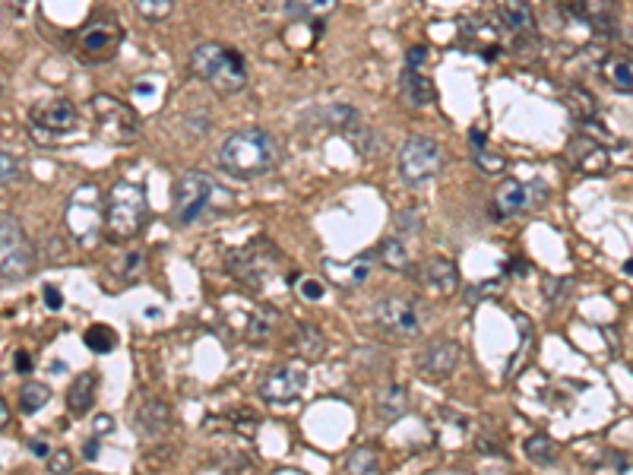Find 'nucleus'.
I'll list each match as a JSON object with an SVG mask.
<instances>
[{"label": "nucleus", "mask_w": 633, "mask_h": 475, "mask_svg": "<svg viewBox=\"0 0 633 475\" xmlns=\"http://www.w3.org/2000/svg\"><path fill=\"white\" fill-rule=\"evenodd\" d=\"M89 108H92L95 127H99V133L111 143H130L140 133L137 111H133L127 102L114 99V95H108V92H95Z\"/></svg>", "instance_id": "nucleus-8"}, {"label": "nucleus", "mask_w": 633, "mask_h": 475, "mask_svg": "<svg viewBox=\"0 0 633 475\" xmlns=\"http://www.w3.org/2000/svg\"><path fill=\"white\" fill-rule=\"evenodd\" d=\"M80 51L86 57H111L114 51H118V42H121V26L111 23V19H95V23H89L83 32H80Z\"/></svg>", "instance_id": "nucleus-14"}, {"label": "nucleus", "mask_w": 633, "mask_h": 475, "mask_svg": "<svg viewBox=\"0 0 633 475\" xmlns=\"http://www.w3.org/2000/svg\"><path fill=\"white\" fill-rule=\"evenodd\" d=\"M456 365H459V342H453V339L431 342L418 358V371L428 380H447L456 371Z\"/></svg>", "instance_id": "nucleus-13"}, {"label": "nucleus", "mask_w": 633, "mask_h": 475, "mask_svg": "<svg viewBox=\"0 0 633 475\" xmlns=\"http://www.w3.org/2000/svg\"><path fill=\"white\" fill-rule=\"evenodd\" d=\"M190 70L222 95H235L247 83L244 57L232 48L219 45V42H203L190 51Z\"/></svg>", "instance_id": "nucleus-2"}, {"label": "nucleus", "mask_w": 633, "mask_h": 475, "mask_svg": "<svg viewBox=\"0 0 633 475\" xmlns=\"http://www.w3.org/2000/svg\"><path fill=\"white\" fill-rule=\"evenodd\" d=\"M73 469V453L70 450H51L48 453V472H70Z\"/></svg>", "instance_id": "nucleus-35"}, {"label": "nucleus", "mask_w": 633, "mask_h": 475, "mask_svg": "<svg viewBox=\"0 0 633 475\" xmlns=\"http://www.w3.org/2000/svg\"><path fill=\"white\" fill-rule=\"evenodd\" d=\"M0 99H4V86H0Z\"/></svg>", "instance_id": "nucleus-47"}, {"label": "nucleus", "mask_w": 633, "mask_h": 475, "mask_svg": "<svg viewBox=\"0 0 633 475\" xmlns=\"http://www.w3.org/2000/svg\"><path fill=\"white\" fill-rule=\"evenodd\" d=\"M83 456H86V460H99V444L89 441V444H86V450H83Z\"/></svg>", "instance_id": "nucleus-44"}, {"label": "nucleus", "mask_w": 633, "mask_h": 475, "mask_svg": "<svg viewBox=\"0 0 633 475\" xmlns=\"http://www.w3.org/2000/svg\"><path fill=\"white\" fill-rule=\"evenodd\" d=\"M374 320L387 336L409 339V336L421 333V308L412 298H402V295L380 298L377 308H374Z\"/></svg>", "instance_id": "nucleus-10"}, {"label": "nucleus", "mask_w": 633, "mask_h": 475, "mask_svg": "<svg viewBox=\"0 0 633 475\" xmlns=\"http://www.w3.org/2000/svg\"><path fill=\"white\" fill-rule=\"evenodd\" d=\"M282 254L273 247V241H254L251 247H244V251H235L228 257V270H232L244 285H263L266 279L273 276V263H279Z\"/></svg>", "instance_id": "nucleus-9"}, {"label": "nucleus", "mask_w": 633, "mask_h": 475, "mask_svg": "<svg viewBox=\"0 0 633 475\" xmlns=\"http://www.w3.org/2000/svg\"><path fill=\"white\" fill-rule=\"evenodd\" d=\"M48 399H51L48 384H38V380H29V384L19 387V409H23L26 415L38 412V409H45V406H48Z\"/></svg>", "instance_id": "nucleus-25"}, {"label": "nucleus", "mask_w": 633, "mask_h": 475, "mask_svg": "<svg viewBox=\"0 0 633 475\" xmlns=\"http://www.w3.org/2000/svg\"><path fill=\"white\" fill-rule=\"evenodd\" d=\"M298 352L311 361L326 355V336L314 327V323H301L298 327Z\"/></svg>", "instance_id": "nucleus-24"}, {"label": "nucleus", "mask_w": 633, "mask_h": 475, "mask_svg": "<svg viewBox=\"0 0 633 475\" xmlns=\"http://www.w3.org/2000/svg\"><path fill=\"white\" fill-rule=\"evenodd\" d=\"M16 368H19V374H29L32 371V358L26 352H16Z\"/></svg>", "instance_id": "nucleus-39"}, {"label": "nucleus", "mask_w": 633, "mask_h": 475, "mask_svg": "<svg viewBox=\"0 0 633 475\" xmlns=\"http://www.w3.org/2000/svg\"><path fill=\"white\" fill-rule=\"evenodd\" d=\"M624 273H627V276H633V260H627V263H624Z\"/></svg>", "instance_id": "nucleus-46"}, {"label": "nucleus", "mask_w": 633, "mask_h": 475, "mask_svg": "<svg viewBox=\"0 0 633 475\" xmlns=\"http://www.w3.org/2000/svg\"><path fill=\"white\" fill-rule=\"evenodd\" d=\"M130 7L140 13L146 23H165L175 13V0H130Z\"/></svg>", "instance_id": "nucleus-27"}, {"label": "nucleus", "mask_w": 633, "mask_h": 475, "mask_svg": "<svg viewBox=\"0 0 633 475\" xmlns=\"http://www.w3.org/2000/svg\"><path fill=\"white\" fill-rule=\"evenodd\" d=\"M35 266V247L16 216H0V279L23 282Z\"/></svg>", "instance_id": "nucleus-6"}, {"label": "nucleus", "mask_w": 633, "mask_h": 475, "mask_svg": "<svg viewBox=\"0 0 633 475\" xmlns=\"http://www.w3.org/2000/svg\"><path fill=\"white\" fill-rule=\"evenodd\" d=\"M396 225H399V232H421V216L409 209V213H402L396 219Z\"/></svg>", "instance_id": "nucleus-36"}, {"label": "nucleus", "mask_w": 633, "mask_h": 475, "mask_svg": "<svg viewBox=\"0 0 633 475\" xmlns=\"http://www.w3.org/2000/svg\"><path fill=\"white\" fill-rule=\"evenodd\" d=\"M64 225L76 244L92 247L105 228V200L95 184H80L64 206Z\"/></svg>", "instance_id": "nucleus-4"}, {"label": "nucleus", "mask_w": 633, "mask_h": 475, "mask_svg": "<svg viewBox=\"0 0 633 475\" xmlns=\"http://www.w3.org/2000/svg\"><path fill=\"white\" fill-rule=\"evenodd\" d=\"M83 342L95 355H108V352H114V346H118V333L105 327V323H92V327L83 333Z\"/></svg>", "instance_id": "nucleus-26"}, {"label": "nucleus", "mask_w": 633, "mask_h": 475, "mask_svg": "<svg viewBox=\"0 0 633 475\" xmlns=\"http://www.w3.org/2000/svg\"><path fill=\"white\" fill-rule=\"evenodd\" d=\"M149 216L146 190L133 181H118L105 197V232L114 241H130L140 235Z\"/></svg>", "instance_id": "nucleus-3"}, {"label": "nucleus", "mask_w": 633, "mask_h": 475, "mask_svg": "<svg viewBox=\"0 0 633 475\" xmlns=\"http://www.w3.org/2000/svg\"><path fill=\"white\" fill-rule=\"evenodd\" d=\"M380 260L387 263L390 270H406V266H409V251H406V244H402L399 238L383 241V247H380Z\"/></svg>", "instance_id": "nucleus-30"}, {"label": "nucleus", "mask_w": 633, "mask_h": 475, "mask_svg": "<svg viewBox=\"0 0 633 475\" xmlns=\"http://www.w3.org/2000/svg\"><path fill=\"white\" fill-rule=\"evenodd\" d=\"M45 304H48V308H51V311H57V308H61V304H64L61 292H57V289H54V285H48V289H45Z\"/></svg>", "instance_id": "nucleus-38"}, {"label": "nucleus", "mask_w": 633, "mask_h": 475, "mask_svg": "<svg viewBox=\"0 0 633 475\" xmlns=\"http://www.w3.org/2000/svg\"><path fill=\"white\" fill-rule=\"evenodd\" d=\"M279 165V143L273 133L260 127H244L228 133L225 143L219 146V168L225 175L251 181L263 178Z\"/></svg>", "instance_id": "nucleus-1"}, {"label": "nucleus", "mask_w": 633, "mask_h": 475, "mask_svg": "<svg viewBox=\"0 0 633 475\" xmlns=\"http://www.w3.org/2000/svg\"><path fill=\"white\" fill-rule=\"evenodd\" d=\"M345 472H352V475H374V472H380V456L371 447H358V450H352L349 460H345Z\"/></svg>", "instance_id": "nucleus-29"}, {"label": "nucleus", "mask_w": 633, "mask_h": 475, "mask_svg": "<svg viewBox=\"0 0 633 475\" xmlns=\"http://www.w3.org/2000/svg\"><path fill=\"white\" fill-rule=\"evenodd\" d=\"M526 456L532 463H539V466L554 463V460H558V444H554L551 437H545V434H532L526 441Z\"/></svg>", "instance_id": "nucleus-28"}, {"label": "nucleus", "mask_w": 633, "mask_h": 475, "mask_svg": "<svg viewBox=\"0 0 633 475\" xmlns=\"http://www.w3.org/2000/svg\"><path fill=\"white\" fill-rule=\"evenodd\" d=\"M605 73H608V80L615 83L621 92H633V64L630 61H611L605 67Z\"/></svg>", "instance_id": "nucleus-31"}, {"label": "nucleus", "mask_w": 633, "mask_h": 475, "mask_svg": "<svg viewBox=\"0 0 633 475\" xmlns=\"http://www.w3.org/2000/svg\"><path fill=\"white\" fill-rule=\"evenodd\" d=\"M377 409H380V418H383V422H396V418H402V415H406V409H409V396H406V387L393 384V387H387V390H383V396H380Z\"/></svg>", "instance_id": "nucleus-22"}, {"label": "nucleus", "mask_w": 633, "mask_h": 475, "mask_svg": "<svg viewBox=\"0 0 633 475\" xmlns=\"http://www.w3.org/2000/svg\"><path fill=\"white\" fill-rule=\"evenodd\" d=\"M95 387H99V374L86 371V374L76 377L70 384V390H67V409L73 415H86L89 406L95 403Z\"/></svg>", "instance_id": "nucleus-20"}, {"label": "nucleus", "mask_w": 633, "mask_h": 475, "mask_svg": "<svg viewBox=\"0 0 633 475\" xmlns=\"http://www.w3.org/2000/svg\"><path fill=\"white\" fill-rule=\"evenodd\" d=\"M32 124L38 130L51 133V137H61V133L76 130V124H80V111H76V105L67 99H48L32 108Z\"/></svg>", "instance_id": "nucleus-12"}, {"label": "nucleus", "mask_w": 633, "mask_h": 475, "mask_svg": "<svg viewBox=\"0 0 633 475\" xmlns=\"http://www.w3.org/2000/svg\"><path fill=\"white\" fill-rule=\"evenodd\" d=\"M29 450H32L35 456H45V460H48V453H51L45 441H32V444H29Z\"/></svg>", "instance_id": "nucleus-43"}, {"label": "nucleus", "mask_w": 633, "mask_h": 475, "mask_svg": "<svg viewBox=\"0 0 633 475\" xmlns=\"http://www.w3.org/2000/svg\"><path fill=\"white\" fill-rule=\"evenodd\" d=\"M171 203H175V216L181 225H190L197 222L203 213H209V209L216 206L219 197H225L228 190L219 187L209 175H203V171H187V175H181L175 181V190H171Z\"/></svg>", "instance_id": "nucleus-5"}, {"label": "nucleus", "mask_w": 633, "mask_h": 475, "mask_svg": "<svg viewBox=\"0 0 633 475\" xmlns=\"http://www.w3.org/2000/svg\"><path fill=\"white\" fill-rule=\"evenodd\" d=\"M447 162V152L434 137H409L399 149V178L406 184H425L434 175H440V168Z\"/></svg>", "instance_id": "nucleus-7"}, {"label": "nucleus", "mask_w": 633, "mask_h": 475, "mask_svg": "<svg viewBox=\"0 0 633 475\" xmlns=\"http://www.w3.org/2000/svg\"><path fill=\"white\" fill-rule=\"evenodd\" d=\"M475 162H478V168L485 171V175H501V171L507 168V159L497 156V152H488V149H478Z\"/></svg>", "instance_id": "nucleus-33"}, {"label": "nucleus", "mask_w": 633, "mask_h": 475, "mask_svg": "<svg viewBox=\"0 0 633 475\" xmlns=\"http://www.w3.org/2000/svg\"><path fill=\"white\" fill-rule=\"evenodd\" d=\"M425 61H428V48H412V51H409V64H406V67L421 70V67H425Z\"/></svg>", "instance_id": "nucleus-37"}, {"label": "nucleus", "mask_w": 633, "mask_h": 475, "mask_svg": "<svg viewBox=\"0 0 633 475\" xmlns=\"http://www.w3.org/2000/svg\"><path fill=\"white\" fill-rule=\"evenodd\" d=\"M304 384H308V377H304L301 368L282 365V368H273L270 374L263 377L260 396H263V403H270V406H292V403H298V399H301Z\"/></svg>", "instance_id": "nucleus-11"}, {"label": "nucleus", "mask_w": 633, "mask_h": 475, "mask_svg": "<svg viewBox=\"0 0 633 475\" xmlns=\"http://www.w3.org/2000/svg\"><path fill=\"white\" fill-rule=\"evenodd\" d=\"M168 425H171V406L165 399L149 396L137 409V431H143L146 437H159L162 431H168Z\"/></svg>", "instance_id": "nucleus-18"}, {"label": "nucleus", "mask_w": 633, "mask_h": 475, "mask_svg": "<svg viewBox=\"0 0 633 475\" xmlns=\"http://www.w3.org/2000/svg\"><path fill=\"white\" fill-rule=\"evenodd\" d=\"M472 149H475V152H478V149H488V146H485V130H482V127H475V130H472Z\"/></svg>", "instance_id": "nucleus-40"}, {"label": "nucleus", "mask_w": 633, "mask_h": 475, "mask_svg": "<svg viewBox=\"0 0 633 475\" xmlns=\"http://www.w3.org/2000/svg\"><path fill=\"white\" fill-rule=\"evenodd\" d=\"M95 431H99V434L111 431V415H99V418H95Z\"/></svg>", "instance_id": "nucleus-42"}, {"label": "nucleus", "mask_w": 633, "mask_h": 475, "mask_svg": "<svg viewBox=\"0 0 633 475\" xmlns=\"http://www.w3.org/2000/svg\"><path fill=\"white\" fill-rule=\"evenodd\" d=\"M289 282L298 285V295H304L308 301H320L323 298V282L317 276H301V273H292Z\"/></svg>", "instance_id": "nucleus-32"}, {"label": "nucleus", "mask_w": 633, "mask_h": 475, "mask_svg": "<svg viewBox=\"0 0 633 475\" xmlns=\"http://www.w3.org/2000/svg\"><path fill=\"white\" fill-rule=\"evenodd\" d=\"M406 92L412 105H431L434 102V83L421 70L406 67Z\"/></svg>", "instance_id": "nucleus-23"}, {"label": "nucleus", "mask_w": 633, "mask_h": 475, "mask_svg": "<svg viewBox=\"0 0 633 475\" xmlns=\"http://www.w3.org/2000/svg\"><path fill=\"white\" fill-rule=\"evenodd\" d=\"M421 282H425L434 295H453V292H456V285H459V273H456L453 260H447V257H431V260L425 263V270H421Z\"/></svg>", "instance_id": "nucleus-17"}, {"label": "nucleus", "mask_w": 633, "mask_h": 475, "mask_svg": "<svg viewBox=\"0 0 633 475\" xmlns=\"http://www.w3.org/2000/svg\"><path fill=\"white\" fill-rule=\"evenodd\" d=\"M19 175H23V165H19V159L0 149V184H13V181H19Z\"/></svg>", "instance_id": "nucleus-34"}, {"label": "nucleus", "mask_w": 633, "mask_h": 475, "mask_svg": "<svg viewBox=\"0 0 633 475\" xmlns=\"http://www.w3.org/2000/svg\"><path fill=\"white\" fill-rule=\"evenodd\" d=\"M7 422H10V406H7V399L0 396V428H7Z\"/></svg>", "instance_id": "nucleus-41"}, {"label": "nucleus", "mask_w": 633, "mask_h": 475, "mask_svg": "<svg viewBox=\"0 0 633 475\" xmlns=\"http://www.w3.org/2000/svg\"><path fill=\"white\" fill-rule=\"evenodd\" d=\"M326 273H330L339 285H358L371 276V260L368 257H358L352 263H336V260H326Z\"/></svg>", "instance_id": "nucleus-21"}, {"label": "nucleus", "mask_w": 633, "mask_h": 475, "mask_svg": "<svg viewBox=\"0 0 633 475\" xmlns=\"http://www.w3.org/2000/svg\"><path fill=\"white\" fill-rule=\"evenodd\" d=\"M494 10L501 16V23L513 32H529L535 26V13L529 0H494Z\"/></svg>", "instance_id": "nucleus-19"}, {"label": "nucleus", "mask_w": 633, "mask_h": 475, "mask_svg": "<svg viewBox=\"0 0 633 475\" xmlns=\"http://www.w3.org/2000/svg\"><path fill=\"white\" fill-rule=\"evenodd\" d=\"M10 7H13V10L19 13V10H23V7H26V0H10Z\"/></svg>", "instance_id": "nucleus-45"}, {"label": "nucleus", "mask_w": 633, "mask_h": 475, "mask_svg": "<svg viewBox=\"0 0 633 475\" xmlns=\"http://www.w3.org/2000/svg\"><path fill=\"white\" fill-rule=\"evenodd\" d=\"M532 203V194H529V184L523 181H516V178H507L501 181V187L494 190V200H491V213L494 219H513V216H520L523 209H529Z\"/></svg>", "instance_id": "nucleus-15"}, {"label": "nucleus", "mask_w": 633, "mask_h": 475, "mask_svg": "<svg viewBox=\"0 0 633 475\" xmlns=\"http://www.w3.org/2000/svg\"><path fill=\"white\" fill-rule=\"evenodd\" d=\"M570 159L577 162L580 171H586V175H605L611 159H608V149L596 140L589 137H577L570 143Z\"/></svg>", "instance_id": "nucleus-16"}]
</instances>
